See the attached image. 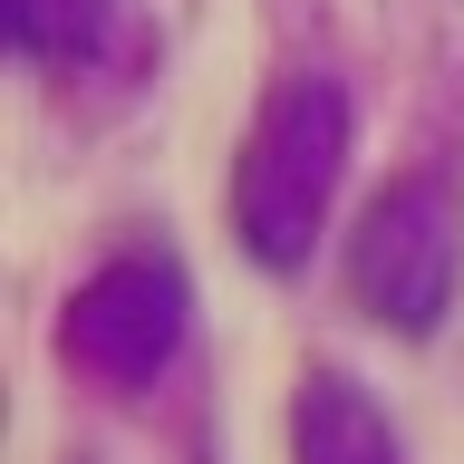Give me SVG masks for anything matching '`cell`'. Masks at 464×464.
I'll list each match as a JSON object with an SVG mask.
<instances>
[{"mask_svg": "<svg viewBox=\"0 0 464 464\" xmlns=\"http://www.w3.org/2000/svg\"><path fill=\"white\" fill-rule=\"evenodd\" d=\"M348 165V97L329 78H281L261 97L252 136H242V165H232V232L261 271H300L329 223V194H339Z\"/></svg>", "mask_w": 464, "mask_h": 464, "instance_id": "1", "label": "cell"}, {"mask_svg": "<svg viewBox=\"0 0 464 464\" xmlns=\"http://www.w3.org/2000/svg\"><path fill=\"white\" fill-rule=\"evenodd\" d=\"M455 281H464V194L455 174H397L387 194L358 213L348 232V290L377 329L397 339H435L445 310H455Z\"/></svg>", "mask_w": 464, "mask_h": 464, "instance_id": "2", "label": "cell"}, {"mask_svg": "<svg viewBox=\"0 0 464 464\" xmlns=\"http://www.w3.org/2000/svg\"><path fill=\"white\" fill-rule=\"evenodd\" d=\"M184 319H194L184 271H174L165 252H126V261H107V271H87V281H78L58 348H68L87 377H107V387H145V377L174 368Z\"/></svg>", "mask_w": 464, "mask_h": 464, "instance_id": "3", "label": "cell"}, {"mask_svg": "<svg viewBox=\"0 0 464 464\" xmlns=\"http://www.w3.org/2000/svg\"><path fill=\"white\" fill-rule=\"evenodd\" d=\"M290 455H300V464H406V455H397V426L377 416V397L358 387V377H339V368L300 377Z\"/></svg>", "mask_w": 464, "mask_h": 464, "instance_id": "4", "label": "cell"}, {"mask_svg": "<svg viewBox=\"0 0 464 464\" xmlns=\"http://www.w3.org/2000/svg\"><path fill=\"white\" fill-rule=\"evenodd\" d=\"M0 20H10V49H20V58L78 68V58H97V49H107L116 0H0Z\"/></svg>", "mask_w": 464, "mask_h": 464, "instance_id": "5", "label": "cell"}]
</instances>
